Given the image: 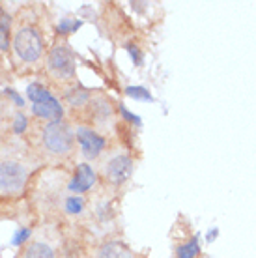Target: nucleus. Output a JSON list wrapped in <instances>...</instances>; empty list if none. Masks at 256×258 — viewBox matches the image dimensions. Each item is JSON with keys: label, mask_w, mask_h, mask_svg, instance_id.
<instances>
[{"label": "nucleus", "mask_w": 256, "mask_h": 258, "mask_svg": "<svg viewBox=\"0 0 256 258\" xmlns=\"http://www.w3.org/2000/svg\"><path fill=\"white\" fill-rule=\"evenodd\" d=\"M13 49L17 52L23 62H36V60L41 56V51H43V41H41V36L36 28H21L19 32L15 34V39H13Z\"/></svg>", "instance_id": "nucleus-1"}, {"label": "nucleus", "mask_w": 256, "mask_h": 258, "mask_svg": "<svg viewBox=\"0 0 256 258\" xmlns=\"http://www.w3.org/2000/svg\"><path fill=\"white\" fill-rule=\"evenodd\" d=\"M75 135L66 123L62 122H52L43 129V142L45 146L54 152V154H66L70 152L73 146Z\"/></svg>", "instance_id": "nucleus-2"}, {"label": "nucleus", "mask_w": 256, "mask_h": 258, "mask_svg": "<svg viewBox=\"0 0 256 258\" xmlns=\"http://www.w3.org/2000/svg\"><path fill=\"white\" fill-rule=\"evenodd\" d=\"M26 181V170L15 161H0V191L15 193Z\"/></svg>", "instance_id": "nucleus-3"}, {"label": "nucleus", "mask_w": 256, "mask_h": 258, "mask_svg": "<svg viewBox=\"0 0 256 258\" xmlns=\"http://www.w3.org/2000/svg\"><path fill=\"white\" fill-rule=\"evenodd\" d=\"M49 70L62 79L75 75V56L68 47H56L49 54Z\"/></svg>", "instance_id": "nucleus-4"}, {"label": "nucleus", "mask_w": 256, "mask_h": 258, "mask_svg": "<svg viewBox=\"0 0 256 258\" xmlns=\"http://www.w3.org/2000/svg\"><path fill=\"white\" fill-rule=\"evenodd\" d=\"M131 172H133V161L127 155H116L107 165V176L114 185H122L123 181H127Z\"/></svg>", "instance_id": "nucleus-5"}, {"label": "nucleus", "mask_w": 256, "mask_h": 258, "mask_svg": "<svg viewBox=\"0 0 256 258\" xmlns=\"http://www.w3.org/2000/svg\"><path fill=\"white\" fill-rule=\"evenodd\" d=\"M77 141L83 146V154L90 159H94L99 155L103 148H105V139L99 137L96 131H92L88 127H79L77 129Z\"/></svg>", "instance_id": "nucleus-6"}, {"label": "nucleus", "mask_w": 256, "mask_h": 258, "mask_svg": "<svg viewBox=\"0 0 256 258\" xmlns=\"http://www.w3.org/2000/svg\"><path fill=\"white\" fill-rule=\"evenodd\" d=\"M96 183V172H94V168L86 165V163H81L75 170V178L71 181L70 189L71 191H75V193H84V191H88L92 189V185Z\"/></svg>", "instance_id": "nucleus-7"}, {"label": "nucleus", "mask_w": 256, "mask_h": 258, "mask_svg": "<svg viewBox=\"0 0 256 258\" xmlns=\"http://www.w3.org/2000/svg\"><path fill=\"white\" fill-rule=\"evenodd\" d=\"M32 110L36 116L45 118V120H60L62 118V107L54 97H49L47 101H41V103H34Z\"/></svg>", "instance_id": "nucleus-8"}, {"label": "nucleus", "mask_w": 256, "mask_h": 258, "mask_svg": "<svg viewBox=\"0 0 256 258\" xmlns=\"http://www.w3.org/2000/svg\"><path fill=\"white\" fill-rule=\"evenodd\" d=\"M97 258H133V252L129 251V247L122 241H107L99 249Z\"/></svg>", "instance_id": "nucleus-9"}, {"label": "nucleus", "mask_w": 256, "mask_h": 258, "mask_svg": "<svg viewBox=\"0 0 256 258\" xmlns=\"http://www.w3.org/2000/svg\"><path fill=\"white\" fill-rule=\"evenodd\" d=\"M25 258H56V256H54V251L47 243L36 241V243L26 247Z\"/></svg>", "instance_id": "nucleus-10"}, {"label": "nucleus", "mask_w": 256, "mask_h": 258, "mask_svg": "<svg viewBox=\"0 0 256 258\" xmlns=\"http://www.w3.org/2000/svg\"><path fill=\"white\" fill-rule=\"evenodd\" d=\"M26 94H28V97L32 99L34 103H41V101H47L49 97H52L51 94L41 86V84H36V83L30 84V86L26 88Z\"/></svg>", "instance_id": "nucleus-11"}, {"label": "nucleus", "mask_w": 256, "mask_h": 258, "mask_svg": "<svg viewBox=\"0 0 256 258\" xmlns=\"http://www.w3.org/2000/svg\"><path fill=\"white\" fill-rule=\"evenodd\" d=\"M68 101H70L71 107H81L83 103H86L90 97V92L84 90V88H73V90L68 92Z\"/></svg>", "instance_id": "nucleus-12"}, {"label": "nucleus", "mask_w": 256, "mask_h": 258, "mask_svg": "<svg viewBox=\"0 0 256 258\" xmlns=\"http://www.w3.org/2000/svg\"><path fill=\"white\" fill-rule=\"evenodd\" d=\"M199 239L193 238L191 241H187L185 245L178 247V258H195L199 254Z\"/></svg>", "instance_id": "nucleus-13"}, {"label": "nucleus", "mask_w": 256, "mask_h": 258, "mask_svg": "<svg viewBox=\"0 0 256 258\" xmlns=\"http://www.w3.org/2000/svg\"><path fill=\"white\" fill-rule=\"evenodd\" d=\"M125 94L129 97H133V99H139V101H154L150 92L146 88H142V86H129V88H125Z\"/></svg>", "instance_id": "nucleus-14"}, {"label": "nucleus", "mask_w": 256, "mask_h": 258, "mask_svg": "<svg viewBox=\"0 0 256 258\" xmlns=\"http://www.w3.org/2000/svg\"><path fill=\"white\" fill-rule=\"evenodd\" d=\"M66 210L70 213H79L83 210V199L79 197H71V199L66 200Z\"/></svg>", "instance_id": "nucleus-15"}, {"label": "nucleus", "mask_w": 256, "mask_h": 258, "mask_svg": "<svg viewBox=\"0 0 256 258\" xmlns=\"http://www.w3.org/2000/svg\"><path fill=\"white\" fill-rule=\"evenodd\" d=\"M25 127H26V118L17 114V122L13 123V129H15L17 133H21V131H25Z\"/></svg>", "instance_id": "nucleus-16"}, {"label": "nucleus", "mask_w": 256, "mask_h": 258, "mask_svg": "<svg viewBox=\"0 0 256 258\" xmlns=\"http://www.w3.org/2000/svg\"><path fill=\"white\" fill-rule=\"evenodd\" d=\"M8 45H10V43H8L6 26H2V28H0V49H2V51H6Z\"/></svg>", "instance_id": "nucleus-17"}, {"label": "nucleus", "mask_w": 256, "mask_h": 258, "mask_svg": "<svg viewBox=\"0 0 256 258\" xmlns=\"http://www.w3.org/2000/svg\"><path fill=\"white\" fill-rule=\"evenodd\" d=\"M28 236H30V230H21V232L13 238V245H21V243H23Z\"/></svg>", "instance_id": "nucleus-18"}, {"label": "nucleus", "mask_w": 256, "mask_h": 258, "mask_svg": "<svg viewBox=\"0 0 256 258\" xmlns=\"http://www.w3.org/2000/svg\"><path fill=\"white\" fill-rule=\"evenodd\" d=\"M79 26H81V21L79 23H71V21H64L62 25H60V30L66 32V30H77Z\"/></svg>", "instance_id": "nucleus-19"}, {"label": "nucleus", "mask_w": 256, "mask_h": 258, "mask_svg": "<svg viewBox=\"0 0 256 258\" xmlns=\"http://www.w3.org/2000/svg\"><path fill=\"white\" fill-rule=\"evenodd\" d=\"M122 114H123V118H127L129 122H133V123H137V125H141V118L139 116H135V114H131V112H129L127 109H125V107H122Z\"/></svg>", "instance_id": "nucleus-20"}, {"label": "nucleus", "mask_w": 256, "mask_h": 258, "mask_svg": "<svg viewBox=\"0 0 256 258\" xmlns=\"http://www.w3.org/2000/svg\"><path fill=\"white\" fill-rule=\"evenodd\" d=\"M127 51H129V54H131V58H133L135 64H141V52H139V49L135 45H129Z\"/></svg>", "instance_id": "nucleus-21"}, {"label": "nucleus", "mask_w": 256, "mask_h": 258, "mask_svg": "<svg viewBox=\"0 0 256 258\" xmlns=\"http://www.w3.org/2000/svg\"><path fill=\"white\" fill-rule=\"evenodd\" d=\"M217 236H219V230H217V228H213L212 232H208V236H206V239H208V241H213V239L217 238Z\"/></svg>", "instance_id": "nucleus-22"}]
</instances>
